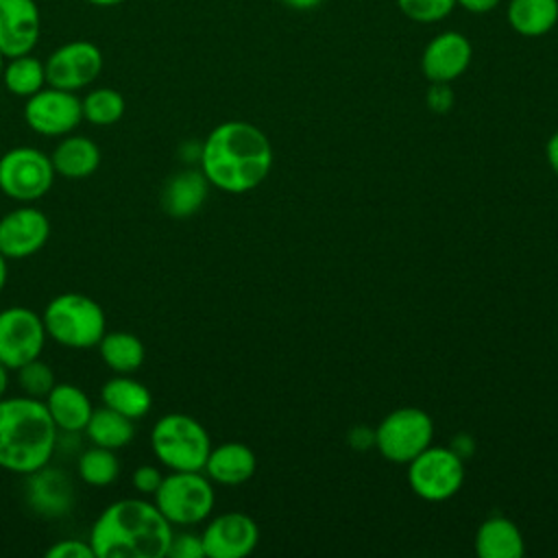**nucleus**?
Here are the masks:
<instances>
[{
	"mask_svg": "<svg viewBox=\"0 0 558 558\" xmlns=\"http://www.w3.org/2000/svg\"><path fill=\"white\" fill-rule=\"evenodd\" d=\"M209 185L244 194L255 190L272 168V146L262 129L244 120H227L209 131L198 153Z\"/></svg>",
	"mask_w": 558,
	"mask_h": 558,
	"instance_id": "obj_1",
	"label": "nucleus"
},
{
	"mask_svg": "<svg viewBox=\"0 0 558 558\" xmlns=\"http://www.w3.org/2000/svg\"><path fill=\"white\" fill-rule=\"evenodd\" d=\"M172 534L155 501L122 497L96 517L87 541L96 558H166Z\"/></svg>",
	"mask_w": 558,
	"mask_h": 558,
	"instance_id": "obj_2",
	"label": "nucleus"
},
{
	"mask_svg": "<svg viewBox=\"0 0 558 558\" xmlns=\"http://www.w3.org/2000/svg\"><path fill=\"white\" fill-rule=\"evenodd\" d=\"M59 429L44 399L28 395L0 399V469L28 475L50 464Z\"/></svg>",
	"mask_w": 558,
	"mask_h": 558,
	"instance_id": "obj_3",
	"label": "nucleus"
},
{
	"mask_svg": "<svg viewBox=\"0 0 558 558\" xmlns=\"http://www.w3.org/2000/svg\"><path fill=\"white\" fill-rule=\"evenodd\" d=\"M41 320L50 340L74 351L98 347L107 331L102 305L83 292L52 296L41 312Z\"/></svg>",
	"mask_w": 558,
	"mask_h": 558,
	"instance_id": "obj_4",
	"label": "nucleus"
},
{
	"mask_svg": "<svg viewBox=\"0 0 558 558\" xmlns=\"http://www.w3.org/2000/svg\"><path fill=\"white\" fill-rule=\"evenodd\" d=\"M150 449L157 462L170 471H203L211 451V438L194 416L170 412L155 421Z\"/></svg>",
	"mask_w": 558,
	"mask_h": 558,
	"instance_id": "obj_5",
	"label": "nucleus"
},
{
	"mask_svg": "<svg viewBox=\"0 0 558 558\" xmlns=\"http://www.w3.org/2000/svg\"><path fill=\"white\" fill-rule=\"evenodd\" d=\"M153 501L172 527H190L211 514L216 493L203 471H170L163 475Z\"/></svg>",
	"mask_w": 558,
	"mask_h": 558,
	"instance_id": "obj_6",
	"label": "nucleus"
},
{
	"mask_svg": "<svg viewBox=\"0 0 558 558\" xmlns=\"http://www.w3.org/2000/svg\"><path fill=\"white\" fill-rule=\"evenodd\" d=\"M50 155L35 146H15L0 157V192L15 203H35L54 185Z\"/></svg>",
	"mask_w": 558,
	"mask_h": 558,
	"instance_id": "obj_7",
	"label": "nucleus"
},
{
	"mask_svg": "<svg viewBox=\"0 0 558 558\" xmlns=\"http://www.w3.org/2000/svg\"><path fill=\"white\" fill-rule=\"evenodd\" d=\"M432 436L434 423L427 412L421 408H399L384 416L373 440L386 460L408 464L432 445Z\"/></svg>",
	"mask_w": 558,
	"mask_h": 558,
	"instance_id": "obj_8",
	"label": "nucleus"
},
{
	"mask_svg": "<svg viewBox=\"0 0 558 558\" xmlns=\"http://www.w3.org/2000/svg\"><path fill=\"white\" fill-rule=\"evenodd\" d=\"M408 464L410 488L427 501L449 499L462 488L464 464L460 453L453 449L429 445Z\"/></svg>",
	"mask_w": 558,
	"mask_h": 558,
	"instance_id": "obj_9",
	"label": "nucleus"
},
{
	"mask_svg": "<svg viewBox=\"0 0 558 558\" xmlns=\"http://www.w3.org/2000/svg\"><path fill=\"white\" fill-rule=\"evenodd\" d=\"M46 340L41 314L26 305L0 310V364L9 371H17L26 362L41 357Z\"/></svg>",
	"mask_w": 558,
	"mask_h": 558,
	"instance_id": "obj_10",
	"label": "nucleus"
},
{
	"mask_svg": "<svg viewBox=\"0 0 558 558\" xmlns=\"http://www.w3.org/2000/svg\"><path fill=\"white\" fill-rule=\"evenodd\" d=\"M22 116L26 126L44 137L70 135L83 122L81 98L76 92L59 89L52 85H46L37 94L28 96Z\"/></svg>",
	"mask_w": 558,
	"mask_h": 558,
	"instance_id": "obj_11",
	"label": "nucleus"
},
{
	"mask_svg": "<svg viewBox=\"0 0 558 558\" xmlns=\"http://www.w3.org/2000/svg\"><path fill=\"white\" fill-rule=\"evenodd\" d=\"M46 65V83L68 92H81L89 87L105 68L102 50L87 39H72L57 46Z\"/></svg>",
	"mask_w": 558,
	"mask_h": 558,
	"instance_id": "obj_12",
	"label": "nucleus"
},
{
	"mask_svg": "<svg viewBox=\"0 0 558 558\" xmlns=\"http://www.w3.org/2000/svg\"><path fill=\"white\" fill-rule=\"evenodd\" d=\"M50 238L48 216L24 203L0 218V253L7 259H26L39 253Z\"/></svg>",
	"mask_w": 558,
	"mask_h": 558,
	"instance_id": "obj_13",
	"label": "nucleus"
},
{
	"mask_svg": "<svg viewBox=\"0 0 558 558\" xmlns=\"http://www.w3.org/2000/svg\"><path fill=\"white\" fill-rule=\"evenodd\" d=\"M207 558H244L259 541L257 523L244 512H222L201 532Z\"/></svg>",
	"mask_w": 558,
	"mask_h": 558,
	"instance_id": "obj_14",
	"label": "nucleus"
},
{
	"mask_svg": "<svg viewBox=\"0 0 558 558\" xmlns=\"http://www.w3.org/2000/svg\"><path fill=\"white\" fill-rule=\"evenodd\" d=\"M471 59L473 46L469 37L458 31H442L427 41L421 54V70L429 83H451L469 70Z\"/></svg>",
	"mask_w": 558,
	"mask_h": 558,
	"instance_id": "obj_15",
	"label": "nucleus"
},
{
	"mask_svg": "<svg viewBox=\"0 0 558 558\" xmlns=\"http://www.w3.org/2000/svg\"><path fill=\"white\" fill-rule=\"evenodd\" d=\"M41 35V13L35 0H0V52L11 59L33 52Z\"/></svg>",
	"mask_w": 558,
	"mask_h": 558,
	"instance_id": "obj_16",
	"label": "nucleus"
},
{
	"mask_svg": "<svg viewBox=\"0 0 558 558\" xmlns=\"http://www.w3.org/2000/svg\"><path fill=\"white\" fill-rule=\"evenodd\" d=\"M26 477V504L41 517H63L72 510L74 486L72 480L50 464L24 475Z\"/></svg>",
	"mask_w": 558,
	"mask_h": 558,
	"instance_id": "obj_17",
	"label": "nucleus"
},
{
	"mask_svg": "<svg viewBox=\"0 0 558 558\" xmlns=\"http://www.w3.org/2000/svg\"><path fill=\"white\" fill-rule=\"evenodd\" d=\"M48 414L52 416L59 432L78 434L85 429L87 421L92 418L94 405L87 392L70 381H57L52 390L44 399Z\"/></svg>",
	"mask_w": 558,
	"mask_h": 558,
	"instance_id": "obj_18",
	"label": "nucleus"
},
{
	"mask_svg": "<svg viewBox=\"0 0 558 558\" xmlns=\"http://www.w3.org/2000/svg\"><path fill=\"white\" fill-rule=\"evenodd\" d=\"M209 181L198 170H181L172 174L161 190V207L172 218H190L194 216L207 201Z\"/></svg>",
	"mask_w": 558,
	"mask_h": 558,
	"instance_id": "obj_19",
	"label": "nucleus"
},
{
	"mask_svg": "<svg viewBox=\"0 0 558 558\" xmlns=\"http://www.w3.org/2000/svg\"><path fill=\"white\" fill-rule=\"evenodd\" d=\"M100 148L98 144L87 135H63L54 150L50 153L52 168L57 177L81 181L92 177L100 166Z\"/></svg>",
	"mask_w": 558,
	"mask_h": 558,
	"instance_id": "obj_20",
	"label": "nucleus"
},
{
	"mask_svg": "<svg viewBox=\"0 0 558 558\" xmlns=\"http://www.w3.org/2000/svg\"><path fill=\"white\" fill-rule=\"evenodd\" d=\"M257 466L255 453L244 442H222L211 447L203 466L205 475L222 486H238L253 477Z\"/></svg>",
	"mask_w": 558,
	"mask_h": 558,
	"instance_id": "obj_21",
	"label": "nucleus"
},
{
	"mask_svg": "<svg viewBox=\"0 0 558 558\" xmlns=\"http://www.w3.org/2000/svg\"><path fill=\"white\" fill-rule=\"evenodd\" d=\"M102 405L137 421L144 418L153 408L150 390L133 375H113L100 388Z\"/></svg>",
	"mask_w": 558,
	"mask_h": 558,
	"instance_id": "obj_22",
	"label": "nucleus"
},
{
	"mask_svg": "<svg viewBox=\"0 0 558 558\" xmlns=\"http://www.w3.org/2000/svg\"><path fill=\"white\" fill-rule=\"evenodd\" d=\"M475 551L480 558H521L525 543L510 519L490 517L475 534Z\"/></svg>",
	"mask_w": 558,
	"mask_h": 558,
	"instance_id": "obj_23",
	"label": "nucleus"
},
{
	"mask_svg": "<svg viewBox=\"0 0 558 558\" xmlns=\"http://www.w3.org/2000/svg\"><path fill=\"white\" fill-rule=\"evenodd\" d=\"M506 20L523 37L547 35L558 24V0H508Z\"/></svg>",
	"mask_w": 558,
	"mask_h": 558,
	"instance_id": "obj_24",
	"label": "nucleus"
},
{
	"mask_svg": "<svg viewBox=\"0 0 558 558\" xmlns=\"http://www.w3.org/2000/svg\"><path fill=\"white\" fill-rule=\"evenodd\" d=\"M96 349L100 360L118 375H133L146 360L144 342L131 331H105Z\"/></svg>",
	"mask_w": 558,
	"mask_h": 558,
	"instance_id": "obj_25",
	"label": "nucleus"
},
{
	"mask_svg": "<svg viewBox=\"0 0 558 558\" xmlns=\"http://www.w3.org/2000/svg\"><path fill=\"white\" fill-rule=\"evenodd\" d=\"M85 436L89 438L92 445L98 447H107V449H122L126 445L133 442L135 438V421L102 405V408H94L92 418L85 425Z\"/></svg>",
	"mask_w": 558,
	"mask_h": 558,
	"instance_id": "obj_26",
	"label": "nucleus"
},
{
	"mask_svg": "<svg viewBox=\"0 0 558 558\" xmlns=\"http://www.w3.org/2000/svg\"><path fill=\"white\" fill-rule=\"evenodd\" d=\"M2 85L9 94L17 98H28L37 94L41 87H46V65L41 59H37L33 52L17 54L4 61L2 70Z\"/></svg>",
	"mask_w": 558,
	"mask_h": 558,
	"instance_id": "obj_27",
	"label": "nucleus"
},
{
	"mask_svg": "<svg viewBox=\"0 0 558 558\" xmlns=\"http://www.w3.org/2000/svg\"><path fill=\"white\" fill-rule=\"evenodd\" d=\"M78 477L94 488H105L113 484L120 475V458L113 449L92 445L81 451L76 460Z\"/></svg>",
	"mask_w": 558,
	"mask_h": 558,
	"instance_id": "obj_28",
	"label": "nucleus"
},
{
	"mask_svg": "<svg viewBox=\"0 0 558 558\" xmlns=\"http://www.w3.org/2000/svg\"><path fill=\"white\" fill-rule=\"evenodd\" d=\"M83 120L94 126L116 124L126 109L124 96L113 87H94L81 98Z\"/></svg>",
	"mask_w": 558,
	"mask_h": 558,
	"instance_id": "obj_29",
	"label": "nucleus"
},
{
	"mask_svg": "<svg viewBox=\"0 0 558 558\" xmlns=\"http://www.w3.org/2000/svg\"><path fill=\"white\" fill-rule=\"evenodd\" d=\"M15 373H17V384H20L22 392L28 397H35V399H46V395L57 384L54 371L41 357L26 362Z\"/></svg>",
	"mask_w": 558,
	"mask_h": 558,
	"instance_id": "obj_30",
	"label": "nucleus"
},
{
	"mask_svg": "<svg viewBox=\"0 0 558 558\" xmlns=\"http://www.w3.org/2000/svg\"><path fill=\"white\" fill-rule=\"evenodd\" d=\"M399 11L418 24H434L451 15L456 0H397Z\"/></svg>",
	"mask_w": 558,
	"mask_h": 558,
	"instance_id": "obj_31",
	"label": "nucleus"
},
{
	"mask_svg": "<svg viewBox=\"0 0 558 558\" xmlns=\"http://www.w3.org/2000/svg\"><path fill=\"white\" fill-rule=\"evenodd\" d=\"M168 556L170 558H205L201 534L174 532L168 547Z\"/></svg>",
	"mask_w": 558,
	"mask_h": 558,
	"instance_id": "obj_32",
	"label": "nucleus"
},
{
	"mask_svg": "<svg viewBox=\"0 0 558 558\" xmlns=\"http://www.w3.org/2000/svg\"><path fill=\"white\" fill-rule=\"evenodd\" d=\"M46 558H96L89 541L63 538L46 549Z\"/></svg>",
	"mask_w": 558,
	"mask_h": 558,
	"instance_id": "obj_33",
	"label": "nucleus"
},
{
	"mask_svg": "<svg viewBox=\"0 0 558 558\" xmlns=\"http://www.w3.org/2000/svg\"><path fill=\"white\" fill-rule=\"evenodd\" d=\"M161 480H163V473L155 464H140L131 473V486L140 495H155V490L159 488Z\"/></svg>",
	"mask_w": 558,
	"mask_h": 558,
	"instance_id": "obj_34",
	"label": "nucleus"
},
{
	"mask_svg": "<svg viewBox=\"0 0 558 558\" xmlns=\"http://www.w3.org/2000/svg\"><path fill=\"white\" fill-rule=\"evenodd\" d=\"M427 102L436 109V111H447L453 102V94L449 89V83H432Z\"/></svg>",
	"mask_w": 558,
	"mask_h": 558,
	"instance_id": "obj_35",
	"label": "nucleus"
},
{
	"mask_svg": "<svg viewBox=\"0 0 558 558\" xmlns=\"http://www.w3.org/2000/svg\"><path fill=\"white\" fill-rule=\"evenodd\" d=\"M499 2L501 0H456V7H462L466 13H473V15H484L497 9Z\"/></svg>",
	"mask_w": 558,
	"mask_h": 558,
	"instance_id": "obj_36",
	"label": "nucleus"
},
{
	"mask_svg": "<svg viewBox=\"0 0 558 558\" xmlns=\"http://www.w3.org/2000/svg\"><path fill=\"white\" fill-rule=\"evenodd\" d=\"M547 163L554 170V174L558 177V131L547 142Z\"/></svg>",
	"mask_w": 558,
	"mask_h": 558,
	"instance_id": "obj_37",
	"label": "nucleus"
},
{
	"mask_svg": "<svg viewBox=\"0 0 558 558\" xmlns=\"http://www.w3.org/2000/svg\"><path fill=\"white\" fill-rule=\"evenodd\" d=\"M281 4H286L288 9H294V11H312L316 9L323 0H279Z\"/></svg>",
	"mask_w": 558,
	"mask_h": 558,
	"instance_id": "obj_38",
	"label": "nucleus"
},
{
	"mask_svg": "<svg viewBox=\"0 0 558 558\" xmlns=\"http://www.w3.org/2000/svg\"><path fill=\"white\" fill-rule=\"evenodd\" d=\"M7 279H9V259L0 253V292L7 286Z\"/></svg>",
	"mask_w": 558,
	"mask_h": 558,
	"instance_id": "obj_39",
	"label": "nucleus"
},
{
	"mask_svg": "<svg viewBox=\"0 0 558 558\" xmlns=\"http://www.w3.org/2000/svg\"><path fill=\"white\" fill-rule=\"evenodd\" d=\"M7 388H9V368L0 364V399L7 395Z\"/></svg>",
	"mask_w": 558,
	"mask_h": 558,
	"instance_id": "obj_40",
	"label": "nucleus"
},
{
	"mask_svg": "<svg viewBox=\"0 0 558 558\" xmlns=\"http://www.w3.org/2000/svg\"><path fill=\"white\" fill-rule=\"evenodd\" d=\"M94 7H102V9H109V7H118V4H124L126 0H85Z\"/></svg>",
	"mask_w": 558,
	"mask_h": 558,
	"instance_id": "obj_41",
	"label": "nucleus"
},
{
	"mask_svg": "<svg viewBox=\"0 0 558 558\" xmlns=\"http://www.w3.org/2000/svg\"><path fill=\"white\" fill-rule=\"evenodd\" d=\"M4 61H7V57L0 52V78H2V70H4Z\"/></svg>",
	"mask_w": 558,
	"mask_h": 558,
	"instance_id": "obj_42",
	"label": "nucleus"
}]
</instances>
